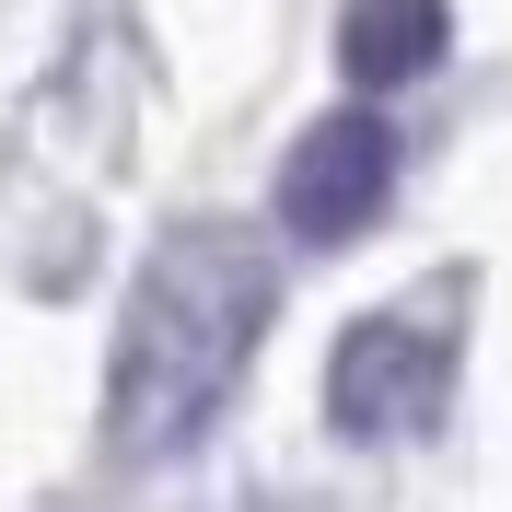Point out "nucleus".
Segmentation results:
<instances>
[{
  "label": "nucleus",
  "instance_id": "4",
  "mask_svg": "<svg viewBox=\"0 0 512 512\" xmlns=\"http://www.w3.org/2000/svg\"><path fill=\"white\" fill-rule=\"evenodd\" d=\"M454 12L443 0H350L338 12V70H350L361 94H396V82H419V70L443 59Z\"/></svg>",
  "mask_w": 512,
  "mask_h": 512
},
{
  "label": "nucleus",
  "instance_id": "2",
  "mask_svg": "<svg viewBox=\"0 0 512 512\" xmlns=\"http://www.w3.org/2000/svg\"><path fill=\"white\" fill-rule=\"evenodd\" d=\"M384 198H396V128L373 105L315 117L280 163V233L291 245H350V233H373Z\"/></svg>",
  "mask_w": 512,
  "mask_h": 512
},
{
  "label": "nucleus",
  "instance_id": "1",
  "mask_svg": "<svg viewBox=\"0 0 512 512\" xmlns=\"http://www.w3.org/2000/svg\"><path fill=\"white\" fill-rule=\"evenodd\" d=\"M280 315V268L256 245L245 222H187L163 233L140 291H128L117 315V361H105V443L163 466V454H187L210 419L233 408V384H245L256 338Z\"/></svg>",
  "mask_w": 512,
  "mask_h": 512
},
{
  "label": "nucleus",
  "instance_id": "3",
  "mask_svg": "<svg viewBox=\"0 0 512 512\" xmlns=\"http://www.w3.org/2000/svg\"><path fill=\"white\" fill-rule=\"evenodd\" d=\"M443 338L408 315H361L350 338H338V361H326V419L350 431V443H396V431H431L443 419Z\"/></svg>",
  "mask_w": 512,
  "mask_h": 512
}]
</instances>
